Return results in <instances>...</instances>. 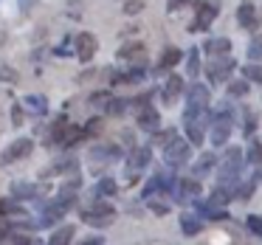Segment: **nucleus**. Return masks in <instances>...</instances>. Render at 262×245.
Here are the masks:
<instances>
[{
    "label": "nucleus",
    "instance_id": "nucleus-1",
    "mask_svg": "<svg viewBox=\"0 0 262 245\" xmlns=\"http://www.w3.org/2000/svg\"><path fill=\"white\" fill-rule=\"evenodd\" d=\"M209 87L206 85H192V91H189V99H186V113H183V119L192 121V119H209Z\"/></svg>",
    "mask_w": 262,
    "mask_h": 245
},
{
    "label": "nucleus",
    "instance_id": "nucleus-2",
    "mask_svg": "<svg viewBox=\"0 0 262 245\" xmlns=\"http://www.w3.org/2000/svg\"><path fill=\"white\" fill-rule=\"evenodd\" d=\"M239 169H243V149H228L226 152V161H223L220 166V186L228 189V192H234V186H237L239 181Z\"/></svg>",
    "mask_w": 262,
    "mask_h": 245
},
{
    "label": "nucleus",
    "instance_id": "nucleus-3",
    "mask_svg": "<svg viewBox=\"0 0 262 245\" xmlns=\"http://www.w3.org/2000/svg\"><path fill=\"white\" fill-rule=\"evenodd\" d=\"M82 220L93 228H104L116 220V209L110 203H93L91 209H82Z\"/></svg>",
    "mask_w": 262,
    "mask_h": 245
},
{
    "label": "nucleus",
    "instance_id": "nucleus-4",
    "mask_svg": "<svg viewBox=\"0 0 262 245\" xmlns=\"http://www.w3.org/2000/svg\"><path fill=\"white\" fill-rule=\"evenodd\" d=\"M48 138H51V144H57V147H71V144L79 138V130H76V127L71 124L68 119H65V116H59V119L54 121Z\"/></svg>",
    "mask_w": 262,
    "mask_h": 245
},
{
    "label": "nucleus",
    "instance_id": "nucleus-5",
    "mask_svg": "<svg viewBox=\"0 0 262 245\" xmlns=\"http://www.w3.org/2000/svg\"><path fill=\"white\" fill-rule=\"evenodd\" d=\"M231 136V113L228 110H220V113L211 119V132H209V141L214 147H223Z\"/></svg>",
    "mask_w": 262,
    "mask_h": 245
},
{
    "label": "nucleus",
    "instance_id": "nucleus-6",
    "mask_svg": "<svg viewBox=\"0 0 262 245\" xmlns=\"http://www.w3.org/2000/svg\"><path fill=\"white\" fill-rule=\"evenodd\" d=\"M189 155H192V144L183 141V138H175L172 144H166L164 147V161L169 166H181L189 161Z\"/></svg>",
    "mask_w": 262,
    "mask_h": 245
},
{
    "label": "nucleus",
    "instance_id": "nucleus-7",
    "mask_svg": "<svg viewBox=\"0 0 262 245\" xmlns=\"http://www.w3.org/2000/svg\"><path fill=\"white\" fill-rule=\"evenodd\" d=\"M31 149H34V141H31V138H17V141H12L3 149V164H14V161L26 158V155H31Z\"/></svg>",
    "mask_w": 262,
    "mask_h": 245
},
{
    "label": "nucleus",
    "instance_id": "nucleus-8",
    "mask_svg": "<svg viewBox=\"0 0 262 245\" xmlns=\"http://www.w3.org/2000/svg\"><path fill=\"white\" fill-rule=\"evenodd\" d=\"M237 20H239V26H243V29H248V31H256L262 26V17L256 14V6L251 3V0H243V3H239Z\"/></svg>",
    "mask_w": 262,
    "mask_h": 245
},
{
    "label": "nucleus",
    "instance_id": "nucleus-9",
    "mask_svg": "<svg viewBox=\"0 0 262 245\" xmlns=\"http://www.w3.org/2000/svg\"><path fill=\"white\" fill-rule=\"evenodd\" d=\"M74 48H76V57H79L82 62H91L93 54H96V48H99V42H96V37H93V34L82 31V34H76Z\"/></svg>",
    "mask_w": 262,
    "mask_h": 245
},
{
    "label": "nucleus",
    "instance_id": "nucleus-10",
    "mask_svg": "<svg viewBox=\"0 0 262 245\" xmlns=\"http://www.w3.org/2000/svg\"><path fill=\"white\" fill-rule=\"evenodd\" d=\"M214 17H217V6H214V3H200L189 31H206L211 23H214Z\"/></svg>",
    "mask_w": 262,
    "mask_h": 245
},
{
    "label": "nucleus",
    "instance_id": "nucleus-11",
    "mask_svg": "<svg viewBox=\"0 0 262 245\" xmlns=\"http://www.w3.org/2000/svg\"><path fill=\"white\" fill-rule=\"evenodd\" d=\"M234 71V59L228 57H211V62H209V76H211V82H223V79H228V74Z\"/></svg>",
    "mask_w": 262,
    "mask_h": 245
},
{
    "label": "nucleus",
    "instance_id": "nucleus-12",
    "mask_svg": "<svg viewBox=\"0 0 262 245\" xmlns=\"http://www.w3.org/2000/svg\"><path fill=\"white\" fill-rule=\"evenodd\" d=\"M138 127H141V130H147V132H155V130H158V127H161L158 110L149 107V104H144V107L138 110Z\"/></svg>",
    "mask_w": 262,
    "mask_h": 245
},
{
    "label": "nucleus",
    "instance_id": "nucleus-13",
    "mask_svg": "<svg viewBox=\"0 0 262 245\" xmlns=\"http://www.w3.org/2000/svg\"><path fill=\"white\" fill-rule=\"evenodd\" d=\"M119 59H124V62H136L141 65L144 59H147V48L141 46V42H130V46H124L119 51Z\"/></svg>",
    "mask_w": 262,
    "mask_h": 245
},
{
    "label": "nucleus",
    "instance_id": "nucleus-14",
    "mask_svg": "<svg viewBox=\"0 0 262 245\" xmlns=\"http://www.w3.org/2000/svg\"><path fill=\"white\" fill-rule=\"evenodd\" d=\"M76 194H79V181H68L62 189H59L57 203L62 206V209H68V206H74V203H76Z\"/></svg>",
    "mask_w": 262,
    "mask_h": 245
},
{
    "label": "nucleus",
    "instance_id": "nucleus-15",
    "mask_svg": "<svg viewBox=\"0 0 262 245\" xmlns=\"http://www.w3.org/2000/svg\"><path fill=\"white\" fill-rule=\"evenodd\" d=\"M209 57H226L228 51H231V40H226V37H217V40H209L203 48Z\"/></svg>",
    "mask_w": 262,
    "mask_h": 245
},
{
    "label": "nucleus",
    "instance_id": "nucleus-16",
    "mask_svg": "<svg viewBox=\"0 0 262 245\" xmlns=\"http://www.w3.org/2000/svg\"><path fill=\"white\" fill-rule=\"evenodd\" d=\"M183 93V79L181 76H169V82H166L164 87V102L166 104H175V99Z\"/></svg>",
    "mask_w": 262,
    "mask_h": 245
},
{
    "label": "nucleus",
    "instance_id": "nucleus-17",
    "mask_svg": "<svg viewBox=\"0 0 262 245\" xmlns=\"http://www.w3.org/2000/svg\"><path fill=\"white\" fill-rule=\"evenodd\" d=\"M149 158H152L149 147H136V149L130 152V166H133V169H147Z\"/></svg>",
    "mask_w": 262,
    "mask_h": 245
},
{
    "label": "nucleus",
    "instance_id": "nucleus-18",
    "mask_svg": "<svg viewBox=\"0 0 262 245\" xmlns=\"http://www.w3.org/2000/svg\"><path fill=\"white\" fill-rule=\"evenodd\" d=\"M74 226H59L57 231L51 234V239H48V245H71V239H74Z\"/></svg>",
    "mask_w": 262,
    "mask_h": 245
},
{
    "label": "nucleus",
    "instance_id": "nucleus-19",
    "mask_svg": "<svg viewBox=\"0 0 262 245\" xmlns=\"http://www.w3.org/2000/svg\"><path fill=\"white\" fill-rule=\"evenodd\" d=\"M198 194H200V186H198V181H181V183H178V197H181V200L198 197Z\"/></svg>",
    "mask_w": 262,
    "mask_h": 245
},
{
    "label": "nucleus",
    "instance_id": "nucleus-20",
    "mask_svg": "<svg viewBox=\"0 0 262 245\" xmlns=\"http://www.w3.org/2000/svg\"><path fill=\"white\" fill-rule=\"evenodd\" d=\"M181 62V51L178 48H164V54H161V68H175V65Z\"/></svg>",
    "mask_w": 262,
    "mask_h": 245
},
{
    "label": "nucleus",
    "instance_id": "nucleus-21",
    "mask_svg": "<svg viewBox=\"0 0 262 245\" xmlns=\"http://www.w3.org/2000/svg\"><path fill=\"white\" fill-rule=\"evenodd\" d=\"M214 164H217V161H214V155H211V152L200 155V161L194 164V175H206V172H209Z\"/></svg>",
    "mask_w": 262,
    "mask_h": 245
},
{
    "label": "nucleus",
    "instance_id": "nucleus-22",
    "mask_svg": "<svg viewBox=\"0 0 262 245\" xmlns=\"http://www.w3.org/2000/svg\"><path fill=\"white\" fill-rule=\"evenodd\" d=\"M181 226H183V234H189V237L200 231V220H198V217H192V214H183L181 217Z\"/></svg>",
    "mask_w": 262,
    "mask_h": 245
},
{
    "label": "nucleus",
    "instance_id": "nucleus-23",
    "mask_svg": "<svg viewBox=\"0 0 262 245\" xmlns=\"http://www.w3.org/2000/svg\"><path fill=\"white\" fill-rule=\"evenodd\" d=\"M248 164H254V166L262 164V141H251V147H248Z\"/></svg>",
    "mask_w": 262,
    "mask_h": 245
},
{
    "label": "nucleus",
    "instance_id": "nucleus-24",
    "mask_svg": "<svg viewBox=\"0 0 262 245\" xmlns=\"http://www.w3.org/2000/svg\"><path fill=\"white\" fill-rule=\"evenodd\" d=\"M175 138H178L175 130H155V144H158V147H166V144H172Z\"/></svg>",
    "mask_w": 262,
    "mask_h": 245
},
{
    "label": "nucleus",
    "instance_id": "nucleus-25",
    "mask_svg": "<svg viewBox=\"0 0 262 245\" xmlns=\"http://www.w3.org/2000/svg\"><path fill=\"white\" fill-rule=\"evenodd\" d=\"M65 211H68V209H62V206H59V203L48 206V211H46V214H42V222H54V220H59V217H62Z\"/></svg>",
    "mask_w": 262,
    "mask_h": 245
},
{
    "label": "nucleus",
    "instance_id": "nucleus-26",
    "mask_svg": "<svg viewBox=\"0 0 262 245\" xmlns=\"http://www.w3.org/2000/svg\"><path fill=\"white\" fill-rule=\"evenodd\" d=\"M96 194H116V181L113 177H102L96 183Z\"/></svg>",
    "mask_w": 262,
    "mask_h": 245
},
{
    "label": "nucleus",
    "instance_id": "nucleus-27",
    "mask_svg": "<svg viewBox=\"0 0 262 245\" xmlns=\"http://www.w3.org/2000/svg\"><path fill=\"white\" fill-rule=\"evenodd\" d=\"M228 93H231V96H245V93H248V79L231 82V85H228Z\"/></svg>",
    "mask_w": 262,
    "mask_h": 245
},
{
    "label": "nucleus",
    "instance_id": "nucleus-28",
    "mask_svg": "<svg viewBox=\"0 0 262 245\" xmlns=\"http://www.w3.org/2000/svg\"><path fill=\"white\" fill-rule=\"evenodd\" d=\"M110 99H113V96H110V93L107 91H102V93H93V99H91V104H93V107H107V104H110Z\"/></svg>",
    "mask_w": 262,
    "mask_h": 245
},
{
    "label": "nucleus",
    "instance_id": "nucleus-29",
    "mask_svg": "<svg viewBox=\"0 0 262 245\" xmlns=\"http://www.w3.org/2000/svg\"><path fill=\"white\" fill-rule=\"evenodd\" d=\"M245 79L248 82H262V68L259 65H248V68H245Z\"/></svg>",
    "mask_w": 262,
    "mask_h": 245
},
{
    "label": "nucleus",
    "instance_id": "nucleus-30",
    "mask_svg": "<svg viewBox=\"0 0 262 245\" xmlns=\"http://www.w3.org/2000/svg\"><path fill=\"white\" fill-rule=\"evenodd\" d=\"M245 222H248V228L256 234V237H262V217H259V214H251Z\"/></svg>",
    "mask_w": 262,
    "mask_h": 245
},
{
    "label": "nucleus",
    "instance_id": "nucleus-31",
    "mask_svg": "<svg viewBox=\"0 0 262 245\" xmlns=\"http://www.w3.org/2000/svg\"><path fill=\"white\" fill-rule=\"evenodd\" d=\"M26 107H29V110H40V113H42V110H46V102H42V99L29 96V99H26Z\"/></svg>",
    "mask_w": 262,
    "mask_h": 245
},
{
    "label": "nucleus",
    "instance_id": "nucleus-32",
    "mask_svg": "<svg viewBox=\"0 0 262 245\" xmlns=\"http://www.w3.org/2000/svg\"><path fill=\"white\" fill-rule=\"evenodd\" d=\"M141 9H144V3H141V0H130V3L124 6V14H138Z\"/></svg>",
    "mask_w": 262,
    "mask_h": 245
},
{
    "label": "nucleus",
    "instance_id": "nucleus-33",
    "mask_svg": "<svg viewBox=\"0 0 262 245\" xmlns=\"http://www.w3.org/2000/svg\"><path fill=\"white\" fill-rule=\"evenodd\" d=\"M14 245H42L37 237H14Z\"/></svg>",
    "mask_w": 262,
    "mask_h": 245
},
{
    "label": "nucleus",
    "instance_id": "nucleus-34",
    "mask_svg": "<svg viewBox=\"0 0 262 245\" xmlns=\"http://www.w3.org/2000/svg\"><path fill=\"white\" fill-rule=\"evenodd\" d=\"M149 206H152V211H155V214H166V211H169V209H166V203H161V200H152Z\"/></svg>",
    "mask_w": 262,
    "mask_h": 245
},
{
    "label": "nucleus",
    "instance_id": "nucleus-35",
    "mask_svg": "<svg viewBox=\"0 0 262 245\" xmlns=\"http://www.w3.org/2000/svg\"><path fill=\"white\" fill-rule=\"evenodd\" d=\"M254 127H256V116H254V113H248V121H245V132L251 136V132H254Z\"/></svg>",
    "mask_w": 262,
    "mask_h": 245
},
{
    "label": "nucleus",
    "instance_id": "nucleus-36",
    "mask_svg": "<svg viewBox=\"0 0 262 245\" xmlns=\"http://www.w3.org/2000/svg\"><path fill=\"white\" fill-rule=\"evenodd\" d=\"M251 54H254V57H259V54H262V37H256V40H254V46H251Z\"/></svg>",
    "mask_w": 262,
    "mask_h": 245
},
{
    "label": "nucleus",
    "instance_id": "nucleus-37",
    "mask_svg": "<svg viewBox=\"0 0 262 245\" xmlns=\"http://www.w3.org/2000/svg\"><path fill=\"white\" fill-rule=\"evenodd\" d=\"M186 3H189V0H169V9L175 12V9H183Z\"/></svg>",
    "mask_w": 262,
    "mask_h": 245
},
{
    "label": "nucleus",
    "instance_id": "nucleus-38",
    "mask_svg": "<svg viewBox=\"0 0 262 245\" xmlns=\"http://www.w3.org/2000/svg\"><path fill=\"white\" fill-rule=\"evenodd\" d=\"M79 245H102V237H91V239H85V242H79Z\"/></svg>",
    "mask_w": 262,
    "mask_h": 245
},
{
    "label": "nucleus",
    "instance_id": "nucleus-39",
    "mask_svg": "<svg viewBox=\"0 0 262 245\" xmlns=\"http://www.w3.org/2000/svg\"><path fill=\"white\" fill-rule=\"evenodd\" d=\"M189 71H192V74H198V57H194V54H192V59H189Z\"/></svg>",
    "mask_w": 262,
    "mask_h": 245
}]
</instances>
